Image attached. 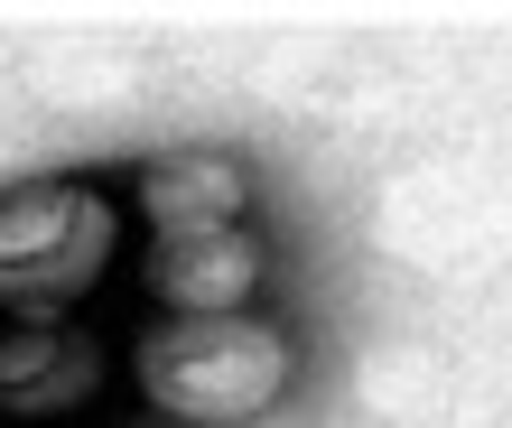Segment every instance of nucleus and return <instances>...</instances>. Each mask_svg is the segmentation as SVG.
<instances>
[{"mask_svg":"<svg viewBox=\"0 0 512 428\" xmlns=\"http://www.w3.org/2000/svg\"><path fill=\"white\" fill-rule=\"evenodd\" d=\"M131 391L168 428H252L298 391V335L280 317H168L140 326Z\"/></svg>","mask_w":512,"mask_h":428,"instance_id":"obj_1","label":"nucleus"},{"mask_svg":"<svg viewBox=\"0 0 512 428\" xmlns=\"http://www.w3.org/2000/svg\"><path fill=\"white\" fill-rule=\"evenodd\" d=\"M122 196L103 177H28L0 187V317H66L112 280Z\"/></svg>","mask_w":512,"mask_h":428,"instance_id":"obj_2","label":"nucleus"},{"mask_svg":"<svg viewBox=\"0 0 512 428\" xmlns=\"http://www.w3.org/2000/svg\"><path fill=\"white\" fill-rule=\"evenodd\" d=\"M94 391H103V345H94V326H66V317H0V428L75 419Z\"/></svg>","mask_w":512,"mask_h":428,"instance_id":"obj_3","label":"nucleus"},{"mask_svg":"<svg viewBox=\"0 0 512 428\" xmlns=\"http://www.w3.org/2000/svg\"><path fill=\"white\" fill-rule=\"evenodd\" d=\"M140 280H149V298H159L168 317H243L261 298V280H270V261H261L252 224H224V233H168V242H149Z\"/></svg>","mask_w":512,"mask_h":428,"instance_id":"obj_4","label":"nucleus"},{"mask_svg":"<svg viewBox=\"0 0 512 428\" xmlns=\"http://www.w3.org/2000/svg\"><path fill=\"white\" fill-rule=\"evenodd\" d=\"M131 205L149 233H224L252 214V168L233 159V149H168V159H149L131 177Z\"/></svg>","mask_w":512,"mask_h":428,"instance_id":"obj_5","label":"nucleus"}]
</instances>
